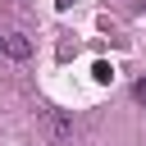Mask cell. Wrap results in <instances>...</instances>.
<instances>
[{
  "label": "cell",
  "instance_id": "7a4b0ae2",
  "mask_svg": "<svg viewBox=\"0 0 146 146\" xmlns=\"http://www.w3.org/2000/svg\"><path fill=\"white\" fill-rule=\"evenodd\" d=\"M5 55H14V59H27V55H32V41H27L23 32H9V36H5Z\"/></svg>",
  "mask_w": 146,
  "mask_h": 146
},
{
  "label": "cell",
  "instance_id": "277c9868",
  "mask_svg": "<svg viewBox=\"0 0 146 146\" xmlns=\"http://www.w3.org/2000/svg\"><path fill=\"white\" fill-rule=\"evenodd\" d=\"M132 96H137V100L146 105V78H137V82H132Z\"/></svg>",
  "mask_w": 146,
  "mask_h": 146
},
{
  "label": "cell",
  "instance_id": "5b68a950",
  "mask_svg": "<svg viewBox=\"0 0 146 146\" xmlns=\"http://www.w3.org/2000/svg\"><path fill=\"white\" fill-rule=\"evenodd\" d=\"M55 5H59V9H68V5H73V0H55Z\"/></svg>",
  "mask_w": 146,
  "mask_h": 146
},
{
  "label": "cell",
  "instance_id": "8992f818",
  "mask_svg": "<svg viewBox=\"0 0 146 146\" xmlns=\"http://www.w3.org/2000/svg\"><path fill=\"white\" fill-rule=\"evenodd\" d=\"M0 50H5V36H0Z\"/></svg>",
  "mask_w": 146,
  "mask_h": 146
},
{
  "label": "cell",
  "instance_id": "3957f363",
  "mask_svg": "<svg viewBox=\"0 0 146 146\" xmlns=\"http://www.w3.org/2000/svg\"><path fill=\"white\" fill-rule=\"evenodd\" d=\"M91 78H96V82H114V68H110L105 59H96V64H91Z\"/></svg>",
  "mask_w": 146,
  "mask_h": 146
},
{
  "label": "cell",
  "instance_id": "6da1fadb",
  "mask_svg": "<svg viewBox=\"0 0 146 146\" xmlns=\"http://www.w3.org/2000/svg\"><path fill=\"white\" fill-rule=\"evenodd\" d=\"M41 128H46L50 141H68V137H73V119L59 114V110H46V114H41Z\"/></svg>",
  "mask_w": 146,
  "mask_h": 146
}]
</instances>
